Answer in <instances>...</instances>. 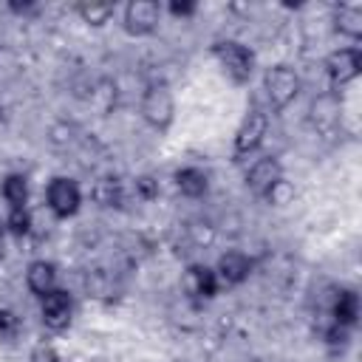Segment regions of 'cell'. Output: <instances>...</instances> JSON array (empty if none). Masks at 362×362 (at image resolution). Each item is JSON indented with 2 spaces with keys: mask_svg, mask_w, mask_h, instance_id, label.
<instances>
[{
  "mask_svg": "<svg viewBox=\"0 0 362 362\" xmlns=\"http://www.w3.org/2000/svg\"><path fill=\"white\" fill-rule=\"evenodd\" d=\"M300 88H303L300 74L286 62L269 65L263 71V93H266V102L272 110H286L300 96Z\"/></svg>",
  "mask_w": 362,
  "mask_h": 362,
  "instance_id": "cell-1",
  "label": "cell"
},
{
  "mask_svg": "<svg viewBox=\"0 0 362 362\" xmlns=\"http://www.w3.org/2000/svg\"><path fill=\"white\" fill-rule=\"evenodd\" d=\"M212 57L235 85H246L252 79V74H255V51L249 45L238 42V40L212 42Z\"/></svg>",
  "mask_w": 362,
  "mask_h": 362,
  "instance_id": "cell-2",
  "label": "cell"
},
{
  "mask_svg": "<svg viewBox=\"0 0 362 362\" xmlns=\"http://www.w3.org/2000/svg\"><path fill=\"white\" fill-rule=\"evenodd\" d=\"M269 136V113L263 107H249L235 130V139H232V156L235 161H243L249 158L252 153L260 150V144L266 141Z\"/></svg>",
  "mask_w": 362,
  "mask_h": 362,
  "instance_id": "cell-3",
  "label": "cell"
},
{
  "mask_svg": "<svg viewBox=\"0 0 362 362\" xmlns=\"http://www.w3.org/2000/svg\"><path fill=\"white\" fill-rule=\"evenodd\" d=\"M139 113H141L144 124H150L153 130L164 133L175 119V96H173V90L167 85H161V82L147 85V90L141 93V102H139Z\"/></svg>",
  "mask_w": 362,
  "mask_h": 362,
  "instance_id": "cell-4",
  "label": "cell"
},
{
  "mask_svg": "<svg viewBox=\"0 0 362 362\" xmlns=\"http://www.w3.org/2000/svg\"><path fill=\"white\" fill-rule=\"evenodd\" d=\"M45 206L51 209L54 218H71L82 206V189L74 178L68 175H54L45 187Z\"/></svg>",
  "mask_w": 362,
  "mask_h": 362,
  "instance_id": "cell-5",
  "label": "cell"
},
{
  "mask_svg": "<svg viewBox=\"0 0 362 362\" xmlns=\"http://www.w3.org/2000/svg\"><path fill=\"white\" fill-rule=\"evenodd\" d=\"M161 14H164V6L156 3V0H130L124 6L122 25L130 37H150V34L158 31Z\"/></svg>",
  "mask_w": 362,
  "mask_h": 362,
  "instance_id": "cell-6",
  "label": "cell"
},
{
  "mask_svg": "<svg viewBox=\"0 0 362 362\" xmlns=\"http://www.w3.org/2000/svg\"><path fill=\"white\" fill-rule=\"evenodd\" d=\"M362 71V51L356 45H345V48H337L325 57V74L331 79L334 88H342L348 82H354Z\"/></svg>",
  "mask_w": 362,
  "mask_h": 362,
  "instance_id": "cell-7",
  "label": "cell"
},
{
  "mask_svg": "<svg viewBox=\"0 0 362 362\" xmlns=\"http://www.w3.org/2000/svg\"><path fill=\"white\" fill-rule=\"evenodd\" d=\"M40 317H42V325L51 328V331H65L74 320V297L65 291V288H54L48 291L45 297H40Z\"/></svg>",
  "mask_w": 362,
  "mask_h": 362,
  "instance_id": "cell-8",
  "label": "cell"
},
{
  "mask_svg": "<svg viewBox=\"0 0 362 362\" xmlns=\"http://www.w3.org/2000/svg\"><path fill=\"white\" fill-rule=\"evenodd\" d=\"M280 178H283V164L274 156H263V158H255L249 164V170L243 175V184L252 195L263 198L274 187V181H280Z\"/></svg>",
  "mask_w": 362,
  "mask_h": 362,
  "instance_id": "cell-9",
  "label": "cell"
},
{
  "mask_svg": "<svg viewBox=\"0 0 362 362\" xmlns=\"http://www.w3.org/2000/svg\"><path fill=\"white\" fill-rule=\"evenodd\" d=\"M181 288L187 297L192 300H212L221 291V283L215 277V269L206 263H192L187 266L184 277H181Z\"/></svg>",
  "mask_w": 362,
  "mask_h": 362,
  "instance_id": "cell-10",
  "label": "cell"
},
{
  "mask_svg": "<svg viewBox=\"0 0 362 362\" xmlns=\"http://www.w3.org/2000/svg\"><path fill=\"white\" fill-rule=\"evenodd\" d=\"M252 269H255V260H252L246 252L232 249V252H223V255L218 257V263H215V277H218L221 286H240V283L249 280Z\"/></svg>",
  "mask_w": 362,
  "mask_h": 362,
  "instance_id": "cell-11",
  "label": "cell"
},
{
  "mask_svg": "<svg viewBox=\"0 0 362 362\" xmlns=\"http://www.w3.org/2000/svg\"><path fill=\"white\" fill-rule=\"evenodd\" d=\"M328 317L334 325L339 328H354L359 322V294L354 288H339L334 291L331 297V305H328Z\"/></svg>",
  "mask_w": 362,
  "mask_h": 362,
  "instance_id": "cell-12",
  "label": "cell"
},
{
  "mask_svg": "<svg viewBox=\"0 0 362 362\" xmlns=\"http://www.w3.org/2000/svg\"><path fill=\"white\" fill-rule=\"evenodd\" d=\"M25 286L34 297H45L48 291L57 288V266L45 257L40 260H31L28 269H25Z\"/></svg>",
  "mask_w": 362,
  "mask_h": 362,
  "instance_id": "cell-13",
  "label": "cell"
},
{
  "mask_svg": "<svg viewBox=\"0 0 362 362\" xmlns=\"http://www.w3.org/2000/svg\"><path fill=\"white\" fill-rule=\"evenodd\" d=\"M334 31H339L348 40L362 37V6L359 3H342L334 8Z\"/></svg>",
  "mask_w": 362,
  "mask_h": 362,
  "instance_id": "cell-14",
  "label": "cell"
},
{
  "mask_svg": "<svg viewBox=\"0 0 362 362\" xmlns=\"http://www.w3.org/2000/svg\"><path fill=\"white\" fill-rule=\"evenodd\" d=\"M173 181L184 198H204L209 189V175L201 167H181V170H175Z\"/></svg>",
  "mask_w": 362,
  "mask_h": 362,
  "instance_id": "cell-15",
  "label": "cell"
},
{
  "mask_svg": "<svg viewBox=\"0 0 362 362\" xmlns=\"http://www.w3.org/2000/svg\"><path fill=\"white\" fill-rule=\"evenodd\" d=\"M0 195L8 204V209H23L28 204V178L23 173H8L0 184Z\"/></svg>",
  "mask_w": 362,
  "mask_h": 362,
  "instance_id": "cell-16",
  "label": "cell"
},
{
  "mask_svg": "<svg viewBox=\"0 0 362 362\" xmlns=\"http://www.w3.org/2000/svg\"><path fill=\"white\" fill-rule=\"evenodd\" d=\"M337 113H339V102H337L334 93H325V96L314 99V105H311V119H314V124L322 127V130H328V127L337 124V119H339Z\"/></svg>",
  "mask_w": 362,
  "mask_h": 362,
  "instance_id": "cell-17",
  "label": "cell"
},
{
  "mask_svg": "<svg viewBox=\"0 0 362 362\" xmlns=\"http://www.w3.org/2000/svg\"><path fill=\"white\" fill-rule=\"evenodd\" d=\"M90 198L99 204V206H119L124 192H122V184L116 178H99L93 181L90 187Z\"/></svg>",
  "mask_w": 362,
  "mask_h": 362,
  "instance_id": "cell-18",
  "label": "cell"
},
{
  "mask_svg": "<svg viewBox=\"0 0 362 362\" xmlns=\"http://www.w3.org/2000/svg\"><path fill=\"white\" fill-rule=\"evenodd\" d=\"M76 14L82 17V23L93 25V28H102L113 14H116V6L113 3H79L76 6Z\"/></svg>",
  "mask_w": 362,
  "mask_h": 362,
  "instance_id": "cell-19",
  "label": "cell"
},
{
  "mask_svg": "<svg viewBox=\"0 0 362 362\" xmlns=\"http://www.w3.org/2000/svg\"><path fill=\"white\" fill-rule=\"evenodd\" d=\"M294 195H297L294 184L283 175V178H280V181H274V187L263 195V201H266V204H272V206H286V204H291V201H294Z\"/></svg>",
  "mask_w": 362,
  "mask_h": 362,
  "instance_id": "cell-20",
  "label": "cell"
},
{
  "mask_svg": "<svg viewBox=\"0 0 362 362\" xmlns=\"http://www.w3.org/2000/svg\"><path fill=\"white\" fill-rule=\"evenodd\" d=\"M6 232L14 235V238H25L31 232V212H28V206L8 209V215H6Z\"/></svg>",
  "mask_w": 362,
  "mask_h": 362,
  "instance_id": "cell-21",
  "label": "cell"
},
{
  "mask_svg": "<svg viewBox=\"0 0 362 362\" xmlns=\"http://www.w3.org/2000/svg\"><path fill=\"white\" fill-rule=\"evenodd\" d=\"M20 334V317L11 308H0V339L11 342Z\"/></svg>",
  "mask_w": 362,
  "mask_h": 362,
  "instance_id": "cell-22",
  "label": "cell"
},
{
  "mask_svg": "<svg viewBox=\"0 0 362 362\" xmlns=\"http://www.w3.org/2000/svg\"><path fill=\"white\" fill-rule=\"evenodd\" d=\"M133 189H136V198H141V201H156L158 192H161V187L153 175H139L133 181Z\"/></svg>",
  "mask_w": 362,
  "mask_h": 362,
  "instance_id": "cell-23",
  "label": "cell"
},
{
  "mask_svg": "<svg viewBox=\"0 0 362 362\" xmlns=\"http://www.w3.org/2000/svg\"><path fill=\"white\" fill-rule=\"evenodd\" d=\"M167 11H170L173 17L187 20V17H192V14L198 11V3H195V0H170V3H167Z\"/></svg>",
  "mask_w": 362,
  "mask_h": 362,
  "instance_id": "cell-24",
  "label": "cell"
},
{
  "mask_svg": "<svg viewBox=\"0 0 362 362\" xmlns=\"http://www.w3.org/2000/svg\"><path fill=\"white\" fill-rule=\"evenodd\" d=\"M28 362H59V356H57V351H54L51 345H37V348L31 351Z\"/></svg>",
  "mask_w": 362,
  "mask_h": 362,
  "instance_id": "cell-25",
  "label": "cell"
},
{
  "mask_svg": "<svg viewBox=\"0 0 362 362\" xmlns=\"http://www.w3.org/2000/svg\"><path fill=\"white\" fill-rule=\"evenodd\" d=\"M6 235H8V232H6V218H0V243H3Z\"/></svg>",
  "mask_w": 362,
  "mask_h": 362,
  "instance_id": "cell-26",
  "label": "cell"
},
{
  "mask_svg": "<svg viewBox=\"0 0 362 362\" xmlns=\"http://www.w3.org/2000/svg\"><path fill=\"white\" fill-rule=\"evenodd\" d=\"M0 116H3V107H0Z\"/></svg>",
  "mask_w": 362,
  "mask_h": 362,
  "instance_id": "cell-27",
  "label": "cell"
}]
</instances>
